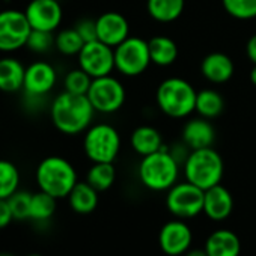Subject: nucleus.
<instances>
[{
  "instance_id": "5701e85b",
  "label": "nucleus",
  "mask_w": 256,
  "mask_h": 256,
  "mask_svg": "<svg viewBox=\"0 0 256 256\" xmlns=\"http://www.w3.org/2000/svg\"><path fill=\"white\" fill-rule=\"evenodd\" d=\"M151 62L157 66H170L178 58V46L169 36L158 35L148 41Z\"/></svg>"
},
{
  "instance_id": "423d86ee",
  "label": "nucleus",
  "mask_w": 256,
  "mask_h": 256,
  "mask_svg": "<svg viewBox=\"0 0 256 256\" xmlns=\"http://www.w3.org/2000/svg\"><path fill=\"white\" fill-rule=\"evenodd\" d=\"M83 151L92 163H113L120 151V136L110 124H92L84 132Z\"/></svg>"
},
{
  "instance_id": "393cba45",
  "label": "nucleus",
  "mask_w": 256,
  "mask_h": 256,
  "mask_svg": "<svg viewBox=\"0 0 256 256\" xmlns=\"http://www.w3.org/2000/svg\"><path fill=\"white\" fill-rule=\"evenodd\" d=\"M224 108V100L222 94H218L214 89H204L198 92L196 96V112L199 116L206 119H214L218 114H222Z\"/></svg>"
},
{
  "instance_id": "6ab92c4d",
  "label": "nucleus",
  "mask_w": 256,
  "mask_h": 256,
  "mask_svg": "<svg viewBox=\"0 0 256 256\" xmlns=\"http://www.w3.org/2000/svg\"><path fill=\"white\" fill-rule=\"evenodd\" d=\"M26 66L23 62L11 54L0 58V90L5 94H16L23 90Z\"/></svg>"
},
{
  "instance_id": "2eb2a0df",
  "label": "nucleus",
  "mask_w": 256,
  "mask_h": 256,
  "mask_svg": "<svg viewBox=\"0 0 256 256\" xmlns=\"http://www.w3.org/2000/svg\"><path fill=\"white\" fill-rule=\"evenodd\" d=\"M95 23H96L98 41L113 48L130 36V24H128L126 18L119 12H113V11L104 12L95 20Z\"/></svg>"
},
{
  "instance_id": "6e6552de",
  "label": "nucleus",
  "mask_w": 256,
  "mask_h": 256,
  "mask_svg": "<svg viewBox=\"0 0 256 256\" xmlns=\"http://www.w3.org/2000/svg\"><path fill=\"white\" fill-rule=\"evenodd\" d=\"M30 32L24 11L14 8L0 11V53L12 54L24 48Z\"/></svg>"
},
{
  "instance_id": "473e14b6",
  "label": "nucleus",
  "mask_w": 256,
  "mask_h": 256,
  "mask_svg": "<svg viewBox=\"0 0 256 256\" xmlns=\"http://www.w3.org/2000/svg\"><path fill=\"white\" fill-rule=\"evenodd\" d=\"M54 47V35L53 32L46 30H35L32 29L29 40L26 42V48L35 54H44L48 53Z\"/></svg>"
},
{
  "instance_id": "7c9ffc66",
  "label": "nucleus",
  "mask_w": 256,
  "mask_h": 256,
  "mask_svg": "<svg viewBox=\"0 0 256 256\" xmlns=\"http://www.w3.org/2000/svg\"><path fill=\"white\" fill-rule=\"evenodd\" d=\"M224 11L236 20L256 18V0H222Z\"/></svg>"
},
{
  "instance_id": "ea45409f",
  "label": "nucleus",
  "mask_w": 256,
  "mask_h": 256,
  "mask_svg": "<svg viewBox=\"0 0 256 256\" xmlns=\"http://www.w3.org/2000/svg\"><path fill=\"white\" fill-rule=\"evenodd\" d=\"M28 256H42V254H40V253H30V254H28Z\"/></svg>"
},
{
  "instance_id": "c85d7f7f",
  "label": "nucleus",
  "mask_w": 256,
  "mask_h": 256,
  "mask_svg": "<svg viewBox=\"0 0 256 256\" xmlns=\"http://www.w3.org/2000/svg\"><path fill=\"white\" fill-rule=\"evenodd\" d=\"M83 46L84 41L76 30V28L62 29L54 35V47L64 56H77Z\"/></svg>"
},
{
  "instance_id": "20e7f679",
  "label": "nucleus",
  "mask_w": 256,
  "mask_h": 256,
  "mask_svg": "<svg viewBox=\"0 0 256 256\" xmlns=\"http://www.w3.org/2000/svg\"><path fill=\"white\" fill-rule=\"evenodd\" d=\"M198 92L192 83L181 77H169L163 80L157 89V106L169 118L182 119L196 110Z\"/></svg>"
},
{
  "instance_id": "c756f323",
  "label": "nucleus",
  "mask_w": 256,
  "mask_h": 256,
  "mask_svg": "<svg viewBox=\"0 0 256 256\" xmlns=\"http://www.w3.org/2000/svg\"><path fill=\"white\" fill-rule=\"evenodd\" d=\"M92 80L94 78L78 66V68L71 70V71L66 72V76L64 78V88L70 94L88 95V90H89V88L92 84Z\"/></svg>"
},
{
  "instance_id": "39448f33",
  "label": "nucleus",
  "mask_w": 256,
  "mask_h": 256,
  "mask_svg": "<svg viewBox=\"0 0 256 256\" xmlns=\"http://www.w3.org/2000/svg\"><path fill=\"white\" fill-rule=\"evenodd\" d=\"M182 168L186 181L202 190H208L220 184L224 174L223 158L212 146L190 151Z\"/></svg>"
},
{
  "instance_id": "58836bf2",
  "label": "nucleus",
  "mask_w": 256,
  "mask_h": 256,
  "mask_svg": "<svg viewBox=\"0 0 256 256\" xmlns=\"http://www.w3.org/2000/svg\"><path fill=\"white\" fill-rule=\"evenodd\" d=\"M0 256H16V254H12V253H8V252H2V253H0Z\"/></svg>"
},
{
  "instance_id": "2f4dec72",
  "label": "nucleus",
  "mask_w": 256,
  "mask_h": 256,
  "mask_svg": "<svg viewBox=\"0 0 256 256\" xmlns=\"http://www.w3.org/2000/svg\"><path fill=\"white\" fill-rule=\"evenodd\" d=\"M30 202L32 193L26 190H17L12 196L8 198V204L12 212L14 220H28L30 216Z\"/></svg>"
},
{
  "instance_id": "bb28decb",
  "label": "nucleus",
  "mask_w": 256,
  "mask_h": 256,
  "mask_svg": "<svg viewBox=\"0 0 256 256\" xmlns=\"http://www.w3.org/2000/svg\"><path fill=\"white\" fill-rule=\"evenodd\" d=\"M114 180L116 169L113 163H92L86 175V182H89L98 193L108 190Z\"/></svg>"
},
{
  "instance_id": "f03ea898",
  "label": "nucleus",
  "mask_w": 256,
  "mask_h": 256,
  "mask_svg": "<svg viewBox=\"0 0 256 256\" xmlns=\"http://www.w3.org/2000/svg\"><path fill=\"white\" fill-rule=\"evenodd\" d=\"M180 163L170 154V148L163 145L160 151L142 157L139 163V180L152 192H168L178 182Z\"/></svg>"
},
{
  "instance_id": "4be33fe9",
  "label": "nucleus",
  "mask_w": 256,
  "mask_h": 256,
  "mask_svg": "<svg viewBox=\"0 0 256 256\" xmlns=\"http://www.w3.org/2000/svg\"><path fill=\"white\" fill-rule=\"evenodd\" d=\"M68 202L74 212L90 214L98 206V192L89 182L80 181L68 194Z\"/></svg>"
},
{
  "instance_id": "9b49d317",
  "label": "nucleus",
  "mask_w": 256,
  "mask_h": 256,
  "mask_svg": "<svg viewBox=\"0 0 256 256\" xmlns=\"http://www.w3.org/2000/svg\"><path fill=\"white\" fill-rule=\"evenodd\" d=\"M77 60L78 66L92 78L110 76L114 70V48L98 40L90 41L83 46Z\"/></svg>"
},
{
  "instance_id": "a878e982",
  "label": "nucleus",
  "mask_w": 256,
  "mask_h": 256,
  "mask_svg": "<svg viewBox=\"0 0 256 256\" xmlns=\"http://www.w3.org/2000/svg\"><path fill=\"white\" fill-rule=\"evenodd\" d=\"M56 206H58V199L53 198L52 194L40 190V192H36V193L32 194L30 216H29V218L34 220V222H36V223L48 222L54 216Z\"/></svg>"
},
{
  "instance_id": "aec40b11",
  "label": "nucleus",
  "mask_w": 256,
  "mask_h": 256,
  "mask_svg": "<svg viewBox=\"0 0 256 256\" xmlns=\"http://www.w3.org/2000/svg\"><path fill=\"white\" fill-rule=\"evenodd\" d=\"M204 248L208 256H240L241 241L235 232L229 229H217L206 238Z\"/></svg>"
},
{
  "instance_id": "f3484780",
  "label": "nucleus",
  "mask_w": 256,
  "mask_h": 256,
  "mask_svg": "<svg viewBox=\"0 0 256 256\" xmlns=\"http://www.w3.org/2000/svg\"><path fill=\"white\" fill-rule=\"evenodd\" d=\"M232 210H234V198L226 187L217 184L205 190L204 214H206L208 218L214 222H223L230 216Z\"/></svg>"
},
{
  "instance_id": "412c9836",
  "label": "nucleus",
  "mask_w": 256,
  "mask_h": 256,
  "mask_svg": "<svg viewBox=\"0 0 256 256\" xmlns=\"http://www.w3.org/2000/svg\"><path fill=\"white\" fill-rule=\"evenodd\" d=\"M130 145L139 156L145 157V156L160 151V148L164 144H163L162 133L157 128L151 125H140L132 133Z\"/></svg>"
},
{
  "instance_id": "7ed1b4c3",
  "label": "nucleus",
  "mask_w": 256,
  "mask_h": 256,
  "mask_svg": "<svg viewBox=\"0 0 256 256\" xmlns=\"http://www.w3.org/2000/svg\"><path fill=\"white\" fill-rule=\"evenodd\" d=\"M35 178L40 190L56 199L68 198L74 186L78 182L76 168L66 158L59 156L44 158L36 168Z\"/></svg>"
},
{
  "instance_id": "1a4fd4ad",
  "label": "nucleus",
  "mask_w": 256,
  "mask_h": 256,
  "mask_svg": "<svg viewBox=\"0 0 256 256\" xmlns=\"http://www.w3.org/2000/svg\"><path fill=\"white\" fill-rule=\"evenodd\" d=\"M204 198L205 190L198 186L188 181L176 182L168 190L166 206L176 218H193L204 212Z\"/></svg>"
},
{
  "instance_id": "cd10ccee",
  "label": "nucleus",
  "mask_w": 256,
  "mask_h": 256,
  "mask_svg": "<svg viewBox=\"0 0 256 256\" xmlns=\"http://www.w3.org/2000/svg\"><path fill=\"white\" fill-rule=\"evenodd\" d=\"M20 170L10 160H0V199H8L20 187Z\"/></svg>"
},
{
  "instance_id": "c9c22d12",
  "label": "nucleus",
  "mask_w": 256,
  "mask_h": 256,
  "mask_svg": "<svg viewBox=\"0 0 256 256\" xmlns=\"http://www.w3.org/2000/svg\"><path fill=\"white\" fill-rule=\"evenodd\" d=\"M246 53H247V58L248 60L256 65V34L252 35L247 41V46H246Z\"/></svg>"
},
{
  "instance_id": "4c0bfd02",
  "label": "nucleus",
  "mask_w": 256,
  "mask_h": 256,
  "mask_svg": "<svg viewBox=\"0 0 256 256\" xmlns=\"http://www.w3.org/2000/svg\"><path fill=\"white\" fill-rule=\"evenodd\" d=\"M248 78L252 82L253 86H256V65H253V68L250 70V74H248Z\"/></svg>"
},
{
  "instance_id": "a211bd4d",
  "label": "nucleus",
  "mask_w": 256,
  "mask_h": 256,
  "mask_svg": "<svg viewBox=\"0 0 256 256\" xmlns=\"http://www.w3.org/2000/svg\"><path fill=\"white\" fill-rule=\"evenodd\" d=\"M234 71H235L234 60L228 54L220 52L206 54L200 64L202 76L214 84H222L229 82L234 76Z\"/></svg>"
},
{
  "instance_id": "dca6fc26",
  "label": "nucleus",
  "mask_w": 256,
  "mask_h": 256,
  "mask_svg": "<svg viewBox=\"0 0 256 256\" xmlns=\"http://www.w3.org/2000/svg\"><path fill=\"white\" fill-rule=\"evenodd\" d=\"M182 144H186L192 151L212 146L216 142V130L210 119L206 118H193L187 120L182 126L181 133Z\"/></svg>"
},
{
  "instance_id": "0eeeda50",
  "label": "nucleus",
  "mask_w": 256,
  "mask_h": 256,
  "mask_svg": "<svg viewBox=\"0 0 256 256\" xmlns=\"http://www.w3.org/2000/svg\"><path fill=\"white\" fill-rule=\"evenodd\" d=\"M151 64L148 41L140 36H128L114 47V70L125 77L144 74Z\"/></svg>"
},
{
  "instance_id": "ddd939ff",
  "label": "nucleus",
  "mask_w": 256,
  "mask_h": 256,
  "mask_svg": "<svg viewBox=\"0 0 256 256\" xmlns=\"http://www.w3.org/2000/svg\"><path fill=\"white\" fill-rule=\"evenodd\" d=\"M32 29L54 32L64 18V10L59 0H30L24 10Z\"/></svg>"
},
{
  "instance_id": "4468645a",
  "label": "nucleus",
  "mask_w": 256,
  "mask_h": 256,
  "mask_svg": "<svg viewBox=\"0 0 256 256\" xmlns=\"http://www.w3.org/2000/svg\"><path fill=\"white\" fill-rule=\"evenodd\" d=\"M158 242L162 250L169 256L184 254L193 242V234L190 226L182 220H170L163 224L158 234Z\"/></svg>"
},
{
  "instance_id": "9d476101",
  "label": "nucleus",
  "mask_w": 256,
  "mask_h": 256,
  "mask_svg": "<svg viewBox=\"0 0 256 256\" xmlns=\"http://www.w3.org/2000/svg\"><path fill=\"white\" fill-rule=\"evenodd\" d=\"M88 98L95 112L110 114L120 110L125 102L126 92L116 77L104 76L92 80V84L88 90Z\"/></svg>"
},
{
  "instance_id": "f8f14e48",
  "label": "nucleus",
  "mask_w": 256,
  "mask_h": 256,
  "mask_svg": "<svg viewBox=\"0 0 256 256\" xmlns=\"http://www.w3.org/2000/svg\"><path fill=\"white\" fill-rule=\"evenodd\" d=\"M56 83L58 72L52 64L46 60H36L26 66L23 84V92L26 96L44 100L54 89Z\"/></svg>"
},
{
  "instance_id": "f257e3e1",
  "label": "nucleus",
  "mask_w": 256,
  "mask_h": 256,
  "mask_svg": "<svg viewBox=\"0 0 256 256\" xmlns=\"http://www.w3.org/2000/svg\"><path fill=\"white\" fill-rule=\"evenodd\" d=\"M95 108L88 95H76L64 90L50 104V118L62 134L76 136L92 125Z\"/></svg>"
},
{
  "instance_id": "f704fd0d",
  "label": "nucleus",
  "mask_w": 256,
  "mask_h": 256,
  "mask_svg": "<svg viewBox=\"0 0 256 256\" xmlns=\"http://www.w3.org/2000/svg\"><path fill=\"white\" fill-rule=\"evenodd\" d=\"M14 220L8 199H0V229L6 228Z\"/></svg>"
},
{
  "instance_id": "72a5a7b5",
  "label": "nucleus",
  "mask_w": 256,
  "mask_h": 256,
  "mask_svg": "<svg viewBox=\"0 0 256 256\" xmlns=\"http://www.w3.org/2000/svg\"><path fill=\"white\" fill-rule=\"evenodd\" d=\"M74 28H76V30L78 32V35L82 36V40L84 41V44L98 40V36H96V23H95V20H89V18L80 20Z\"/></svg>"
},
{
  "instance_id": "b1692460",
  "label": "nucleus",
  "mask_w": 256,
  "mask_h": 256,
  "mask_svg": "<svg viewBox=\"0 0 256 256\" xmlns=\"http://www.w3.org/2000/svg\"><path fill=\"white\" fill-rule=\"evenodd\" d=\"M186 6V0H148L150 16L158 23H172L178 20Z\"/></svg>"
},
{
  "instance_id": "e433bc0d",
  "label": "nucleus",
  "mask_w": 256,
  "mask_h": 256,
  "mask_svg": "<svg viewBox=\"0 0 256 256\" xmlns=\"http://www.w3.org/2000/svg\"><path fill=\"white\" fill-rule=\"evenodd\" d=\"M184 256H208V253H206V250L205 248H188L186 253H184Z\"/></svg>"
},
{
  "instance_id": "a19ab883",
  "label": "nucleus",
  "mask_w": 256,
  "mask_h": 256,
  "mask_svg": "<svg viewBox=\"0 0 256 256\" xmlns=\"http://www.w3.org/2000/svg\"><path fill=\"white\" fill-rule=\"evenodd\" d=\"M0 11H2V8H0Z\"/></svg>"
}]
</instances>
